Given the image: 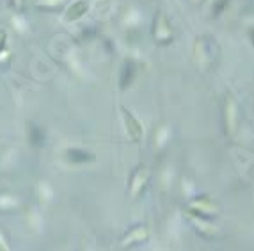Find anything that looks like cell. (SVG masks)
<instances>
[{
	"mask_svg": "<svg viewBox=\"0 0 254 251\" xmlns=\"http://www.w3.org/2000/svg\"><path fill=\"white\" fill-rule=\"evenodd\" d=\"M87 9H89L87 0H75V2H71V4L64 9V16H63L64 23H75V21H78L87 13Z\"/></svg>",
	"mask_w": 254,
	"mask_h": 251,
	"instance_id": "1",
	"label": "cell"
},
{
	"mask_svg": "<svg viewBox=\"0 0 254 251\" xmlns=\"http://www.w3.org/2000/svg\"><path fill=\"white\" fill-rule=\"evenodd\" d=\"M123 114H125V121H126V128H128V134L134 139H139L140 134H142V128H140V125L137 123V120H135L134 116L130 114L128 110H123Z\"/></svg>",
	"mask_w": 254,
	"mask_h": 251,
	"instance_id": "2",
	"label": "cell"
},
{
	"mask_svg": "<svg viewBox=\"0 0 254 251\" xmlns=\"http://www.w3.org/2000/svg\"><path fill=\"white\" fill-rule=\"evenodd\" d=\"M68 159L75 164H80V162H85V161H91L93 155L87 152H82V150H68Z\"/></svg>",
	"mask_w": 254,
	"mask_h": 251,
	"instance_id": "3",
	"label": "cell"
},
{
	"mask_svg": "<svg viewBox=\"0 0 254 251\" xmlns=\"http://www.w3.org/2000/svg\"><path fill=\"white\" fill-rule=\"evenodd\" d=\"M34 5L39 7V9L55 11V9H59V7H63L64 0H34Z\"/></svg>",
	"mask_w": 254,
	"mask_h": 251,
	"instance_id": "4",
	"label": "cell"
},
{
	"mask_svg": "<svg viewBox=\"0 0 254 251\" xmlns=\"http://www.w3.org/2000/svg\"><path fill=\"white\" fill-rule=\"evenodd\" d=\"M144 173L142 171H139L137 173V175H135V182H134V185H132V191H134V193H137V191H139L140 187H142V183H144Z\"/></svg>",
	"mask_w": 254,
	"mask_h": 251,
	"instance_id": "5",
	"label": "cell"
},
{
	"mask_svg": "<svg viewBox=\"0 0 254 251\" xmlns=\"http://www.w3.org/2000/svg\"><path fill=\"white\" fill-rule=\"evenodd\" d=\"M5 43H7V32L4 29H0V52L5 50Z\"/></svg>",
	"mask_w": 254,
	"mask_h": 251,
	"instance_id": "6",
	"label": "cell"
},
{
	"mask_svg": "<svg viewBox=\"0 0 254 251\" xmlns=\"http://www.w3.org/2000/svg\"><path fill=\"white\" fill-rule=\"evenodd\" d=\"M13 2V5H15L16 9H21L23 7V0H11Z\"/></svg>",
	"mask_w": 254,
	"mask_h": 251,
	"instance_id": "7",
	"label": "cell"
},
{
	"mask_svg": "<svg viewBox=\"0 0 254 251\" xmlns=\"http://www.w3.org/2000/svg\"><path fill=\"white\" fill-rule=\"evenodd\" d=\"M0 251H9V248H7V244L4 242L2 237H0Z\"/></svg>",
	"mask_w": 254,
	"mask_h": 251,
	"instance_id": "8",
	"label": "cell"
}]
</instances>
